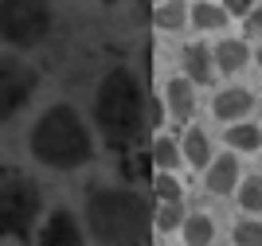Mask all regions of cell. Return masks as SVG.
Segmentation results:
<instances>
[{
  "mask_svg": "<svg viewBox=\"0 0 262 246\" xmlns=\"http://www.w3.org/2000/svg\"><path fill=\"white\" fill-rule=\"evenodd\" d=\"M211 51H215V71L219 75H239L243 66L254 59V51L247 47V39H219Z\"/></svg>",
  "mask_w": 262,
  "mask_h": 246,
  "instance_id": "7c38bea8",
  "label": "cell"
},
{
  "mask_svg": "<svg viewBox=\"0 0 262 246\" xmlns=\"http://www.w3.org/2000/svg\"><path fill=\"white\" fill-rule=\"evenodd\" d=\"M153 211L149 199L133 188H90L86 192V231L98 246H145L153 231Z\"/></svg>",
  "mask_w": 262,
  "mask_h": 246,
  "instance_id": "6da1fadb",
  "label": "cell"
},
{
  "mask_svg": "<svg viewBox=\"0 0 262 246\" xmlns=\"http://www.w3.org/2000/svg\"><path fill=\"white\" fill-rule=\"evenodd\" d=\"M254 63L262 66V43H258V47H254Z\"/></svg>",
  "mask_w": 262,
  "mask_h": 246,
  "instance_id": "d4e9b609",
  "label": "cell"
},
{
  "mask_svg": "<svg viewBox=\"0 0 262 246\" xmlns=\"http://www.w3.org/2000/svg\"><path fill=\"white\" fill-rule=\"evenodd\" d=\"M43 215V192L28 176L0 180V238H28Z\"/></svg>",
  "mask_w": 262,
  "mask_h": 246,
  "instance_id": "277c9868",
  "label": "cell"
},
{
  "mask_svg": "<svg viewBox=\"0 0 262 246\" xmlns=\"http://www.w3.org/2000/svg\"><path fill=\"white\" fill-rule=\"evenodd\" d=\"M28 149L43 168L55 172H75L90 164L94 156V137H90L86 118L78 114L71 102H55L47 106L28 129Z\"/></svg>",
  "mask_w": 262,
  "mask_h": 246,
  "instance_id": "3957f363",
  "label": "cell"
},
{
  "mask_svg": "<svg viewBox=\"0 0 262 246\" xmlns=\"http://www.w3.org/2000/svg\"><path fill=\"white\" fill-rule=\"evenodd\" d=\"M251 109H254V94L247 86H227V90H219V94L211 98V114H215L219 121H227V125L247 121Z\"/></svg>",
  "mask_w": 262,
  "mask_h": 246,
  "instance_id": "9c48e42d",
  "label": "cell"
},
{
  "mask_svg": "<svg viewBox=\"0 0 262 246\" xmlns=\"http://www.w3.org/2000/svg\"><path fill=\"white\" fill-rule=\"evenodd\" d=\"M180 75L192 78L196 86H208L215 78V51L204 43H184L180 47Z\"/></svg>",
  "mask_w": 262,
  "mask_h": 246,
  "instance_id": "30bf717a",
  "label": "cell"
},
{
  "mask_svg": "<svg viewBox=\"0 0 262 246\" xmlns=\"http://www.w3.org/2000/svg\"><path fill=\"white\" fill-rule=\"evenodd\" d=\"M39 246H86V231L75 219V211L67 207H55L47 215L43 231H39Z\"/></svg>",
  "mask_w": 262,
  "mask_h": 246,
  "instance_id": "52a82bcc",
  "label": "cell"
},
{
  "mask_svg": "<svg viewBox=\"0 0 262 246\" xmlns=\"http://www.w3.org/2000/svg\"><path fill=\"white\" fill-rule=\"evenodd\" d=\"M184 219H188V215H184V199H176V204H157V211H153V227L164 231V235L180 231Z\"/></svg>",
  "mask_w": 262,
  "mask_h": 246,
  "instance_id": "d6986e66",
  "label": "cell"
},
{
  "mask_svg": "<svg viewBox=\"0 0 262 246\" xmlns=\"http://www.w3.org/2000/svg\"><path fill=\"white\" fill-rule=\"evenodd\" d=\"M231 238H235V246H262V219H239Z\"/></svg>",
  "mask_w": 262,
  "mask_h": 246,
  "instance_id": "7402d4cb",
  "label": "cell"
},
{
  "mask_svg": "<svg viewBox=\"0 0 262 246\" xmlns=\"http://www.w3.org/2000/svg\"><path fill=\"white\" fill-rule=\"evenodd\" d=\"M164 102H168V114L176 121H188L196 114V82L184 75H172L164 82Z\"/></svg>",
  "mask_w": 262,
  "mask_h": 246,
  "instance_id": "8fae6325",
  "label": "cell"
},
{
  "mask_svg": "<svg viewBox=\"0 0 262 246\" xmlns=\"http://www.w3.org/2000/svg\"><path fill=\"white\" fill-rule=\"evenodd\" d=\"M223 145H231V152H262V129L254 121H239V125H227L223 133Z\"/></svg>",
  "mask_w": 262,
  "mask_h": 246,
  "instance_id": "2e32d148",
  "label": "cell"
},
{
  "mask_svg": "<svg viewBox=\"0 0 262 246\" xmlns=\"http://www.w3.org/2000/svg\"><path fill=\"white\" fill-rule=\"evenodd\" d=\"M239 184H243L239 152H219L204 168V192L208 195H231V192H239Z\"/></svg>",
  "mask_w": 262,
  "mask_h": 246,
  "instance_id": "ba28073f",
  "label": "cell"
},
{
  "mask_svg": "<svg viewBox=\"0 0 262 246\" xmlns=\"http://www.w3.org/2000/svg\"><path fill=\"white\" fill-rule=\"evenodd\" d=\"M184 24H192V8H188L184 0L153 4V28H161V32H180Z\"/></svg>",
  "mask_w": 262,
  "mask_h": 246,
  "instance_id": "e0dca14e",
  "label": "cell"
},
{
  "mask_svg": "<svg viewBox=\"0 0 262 246\" xmlns=\"http://www.w3.org/2000/svg\"><path fill=\"white\" fill-rule=\"evenodd\" d=\"M235 195H239V207L247 215H262V176H247Z\"/></svg>",
  "mask_w": 262,
  "mask_h": 246,
  "instance_id": "ffe728a7",
  "label": "cell"
},
{
  "mask_svg": "<svg viewBox=\"0 0 262 246\" xmlns=\"http://www.w3.org/2000/svg\"><path fill=\"white\" fill-rule=\"evenodd\" d=\"M231 24V12L223 8V4H219V0H196V4H192V28H196V32H223V28H227Z\"/></svg>",
  "mask_w": 262,
  "mask_h": 246,
  "instance_id": "9a60e30c",
  "label": "cell"
},
{
  "mask_svg": "<svg viewBox=\"0 0 262 246\" xmlns=\"http://www.w3.org/2000/svg\"><path fill=\"white\" fill-rule=\"evenodd\" d=\"M153 4H164V0H153Z\"/></svg>",
  "mask_w": 262,
  "mask_h": 246,
  "instance_id": "484cf974",
  "label": "cell"
},
{
  "mask_svg": "<svg viewBox=\"0 0 262 246\" xmlns=\"http://www.w3.org/2000/svg\"><path fill=\"white\" fill-rule=\"evenodd\" d=\"M90 118L98 125L102 141L110 149H129L145 129V90L141 78L129 66H110L102 82L94 86V102H90Z\"/></svg>",
  "mask_w": 262,
  "mask_h": 246,
  "instance_id": "7a4b0ae2",
  "label": "cell"
},
{
  "mask_svg": "<svg viewBox=\"0 0 262 246\" xmlns=\"http://www.w3.org/2000/svg\"><path fill=\"white\" fill-rule=\"evenodd\" d=\"M219 4H223V0H219Z\"/></svg>",
  "mask_w": 262,
  "mask_h": 246,
  "instance_id": "4316f807",
  "label": "cell"
},
{
  "mask_svg": "<svg viewBox=\"0 0 262 246\" xmlns=\"http://www.w3.org/2000/svg\"><path fill=\"white\" fill-rule=\"evenodd\" d=\"M149 164H153L157 172H176L180 164H184V149H180V141L168 137V133L153 137V145H149Z\"/></svg>",
  "mask_w": 262,
  "mask_h": 246,
  "instance_id": "5bb4252c",
  "label": "cell"
},
{
  "mask_svg": "<svg viewBox=\"0 0 262 246\" xmlns=\"http://www.w3.org/2000/svg\"><path fill=\"white\" fill-rule=\"evenodd\" d=\"M223 8L231 12V20H247L258 4H254V0H223Z\"/></svg>",
  "mask_w": 262,
  "mask_h": 246,
  "instance_id": "603a6c76",
  "label": "cell"
},
{
  "mask_svg": "<svg viewBox=\"0 0 262 246\" xmlns=\"http://www.w3.org/2000/svg\"><path fill=\"white\" fill-rule=\"evenodd\" d=\"M243 32H247V39H262V4L243 20Z\"/></svg>",
  "mask_w": 262,
  "mask_h": 246,
  "instance_id": "cb8c5ba5",
  "label": "cell"
},
{
  "mask_svg": "<svg viewBox=\"0 0 262 246\" xmlns=\"http://www.w3.org/2000/svg\"><path fill=\"white\" fill-rule=\"evenodd\" d=\"M35 86H39V75L35 66L20 55H0V125L12 121L28 102L35 98Z\"/></svg>",
  "mask_w": 262,
  "mask_h": 246,
  "instance_id": "8992f818",
  "label": "cell"
},
{
  "mask_svg": "<svg viewBox=\"0 0 262 246\" xmlns=\"http://www.w3.org/2000/svg\"><path fill=\"white\" fill-rule=\"evenodd\" d=\"M180 235H184V246H211L215 242V219L204 211L188 215L184 227H180Z\"/></svg>",
  "mask_w": 262,
  "mask_h": 246,
  "instance_id": "ac0fdd59",
  "label": "cell"
},
{
  "mask_svg": "<svg viewBox=\"0 0 262 246\" xmlns=\"http://www.w3.org/2000/svg\"><path fill=\"white\" fill-rule=\"evenodd\" d=\"M153 180V195L161 199V204H176V199H184V184L176 180L172 172H157V176H149Z\"/></svg>",
  "mask_w": 262,
  "mask_h": 246,
  "instance_id": "44dd1931",
  "label": "cell"
},
{
  "mask_svg": "<svg viewBox=\"0 0 262 246\" xmlns=\"http://www.w3.org/2000/svg\"><path fill=\"white\" fill-rule=\"evenodd\" d=\"M51 0H0V39L16 51L43 43L51 35Z\"/></svg>",
  "mask_w": 262,
  "mask_h": 246,
  "instance_id": "5b68a950",
  "label": "cell"
},
{
  "mask_svg": "<svg viewBox=\"0 0 262 246\" xmlns=\"http://www.w3.org/2000/svg\"><path fill=\"white\" fill-rule=\"evenodd\" d=\"M180 149H184V161L192 164V168H208L211 161H215V149H211V137L204 133L200 125L184 129V137H180Z\"/></svg>",
  "mask_w": 262,
  "mask_h": 246,
  "instance_id": "4fadbf2b",
  "label": "cell"
}]
</instances>
